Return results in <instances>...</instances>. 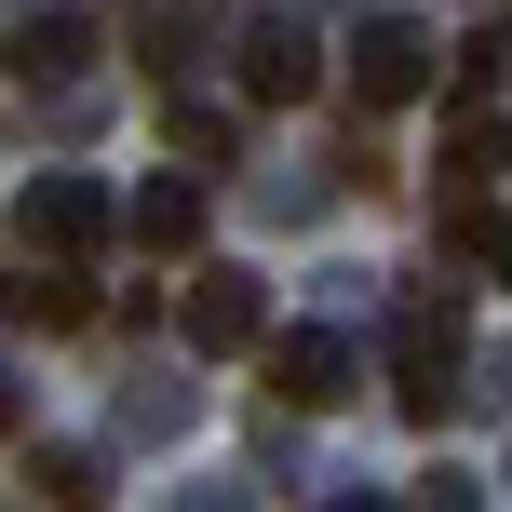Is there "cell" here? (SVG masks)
<instances>
[{"label": "cell", "mask_w": 512, "mask_h": 512, "mask_svg": "<svg viewBox=\"0 0 512 512\" xmlns=\"http://www.w3.org/2000/svg\"><path fill=\"white\" fill-rule=\"evenodd\" d=\"M270 391H283L297 418H324L337 391H351V351H337V337H283V351H270Z\"/></svg>", "instance_id": "9c48e42d"}, {"label": "cell", "mask_w": 512, "mask_h": 512, "mask_svg": "<svg viewBox=\"0 0 512 512\" xmlns=\"http://www.w3.org/2000/svg\"><path fill=\"white\" fill-rule=\"evenodd\" d=\"M108 230H122V216H108L95 176H41V189L14 203V243H27V256H95Z\"/></svg>", "instance_id": "3957f363"}, {"label": "cell", "mask_w": 512, "mask_h": 512, "mask_svg": "<svg viewBox=\"0 0 512 512\" xmlns=\"http://www.w3.org/2000/svg\"><path fill=\"white\" fill-rule=\"evenodd\" d=\"M230 68H243V95H256V108H310V95H324V54H310L297 27H256Z\"/></svg>", "instance_id": "52a82bcc"}, {"label": "cell", "mask_w": 512, "mask_h": 512, "mask_svg": "<svg viewBox=\"0 0 512 512\" xmlns=\"http://www.w3.org/2000/svg\"><path fill=\"white\" fill-rule=\"evenodd\" d=\"M445 256H459L472 283H499V297H512V216L486 203V176H445Z\"/></svg>", "instance_id": "5b68a950"}, {"label": "cell", "mask_w": 512, "mask_h": 512, "mask_svg": "<svg viewBox=\"0 0 512 512\" xmlns=\"http://www.w3.org/2000/svg\"><path fill=\"white\" fill-rule=\"evenodd\" d=\"M391 405H405L418 432H445V418H459V310H432V297L405 310V351H391Z\"/></svg>", "instance_id": "6da1fadb"}, {"label": "cell", "mask_w": 512, "mask_h": 512, "mask_svg": "<svg viewBox=\"0 0 512 512\" xmlns=\"http://www.w3.org/2000/svg\"><path fill=\"white\" fill-rule=\"evenodd\" d=\"M27 499H54V512H81V499H108V472L81 459V445H27Z\"/></svg>", "instance_id": "30bf717a"}, {"label": "cell", "mask_w": 512, "mask_h": 512, "mask_svg": "<svg viewBox=\"0 0 512 512\" xmlns=\"http://www.w3.org/2000/svg\"><path fill=\"white\" fill-rule=\"evenodd\" d=\"M445 162H459V176H499V162H512V135L486 122V108H459V149H445Z\"/></svg>", "instance_id": "7c38bea8"}, {"label": "cell", "mask_w": 512, "mask_h": 512, "mask_svg": "<svg viewBox=\"0 0 512 512\" xmlns=\"http://www.w3.org/2000/svg\"><path fill=\"white\" fill-rule=\"evenodd\" d=\"M122 243H149V256H189L203 243V176H149L122 203Z\"/></svg>", "instance_id": "ba28073f"}, {"label": "cell", "mask_w": 512, "mask_h": 512, "mask_svg": "<svg viewBox=\"0 0 512 512\" xmlns=\"http://www.w3.org/2000/svg\"><path fill=\"white\" fill-rule=\"evenodd\" d=\"M14 68H27V81H68V68H81V14H27V27H14Z\"/></svg>", "instance_id": "8fae6325"}, {"label": "cell", "mask_w": 512, "mask_h": 512, "mask_svg": "<svg viewBox=\"0 0 512 512\" xmlns=\"http://www.w3.org/2000/svg\"><path fill=\"white\" fill-rule=\"evenodd\" d=\"M176 324H189V351H256V324H270V297H256V270H203Z\"/></svg>", "instance_id": "8992f818"}, {"label": "cell", "mask_w": 512, "mask_h": 512, "mask_svg": "<svg viewBox=\"0 0 512 512\" xmlns=\"http://www.w3.org/2000/svg\"><path fill=\"white\" fill-rule=\"evenodd\" d=\"M14 256H27V243H14ZM0 324H14V337H81V324H95L81 256H27V270H0Z\"/></svg>", "instance_id": "7a4b0ae2"}, {"label": "cell", "mask_w": 512, "mask_h": 512, "mask_svg": "<svg viewBox=\"0 0 512 512\" xmlns=\"http://www.w3.org/2000/svg\"><path fill=\"white\" fill-rule=\"evenodd\" d=\"M162 135H176L189 162H216V149H230V122H216V108H162Z\"/></svg>", "instance_id": "4fadbf2b"}, {"label": "cell", "mask_w": 512, "mask_h": 512, "mask_svg": "<svg viewBox=\"0 0 512 512\" xmlns=\"http://www.w3.org/2000/svg\"><path fill=\"white\" fill-rule=\"evenodd\" d=\"M351 95H364V108L432 95V27H418V14H378V27L351 41Z\"/></svg>", "instance_id": "277c9868"}]
</instances>
